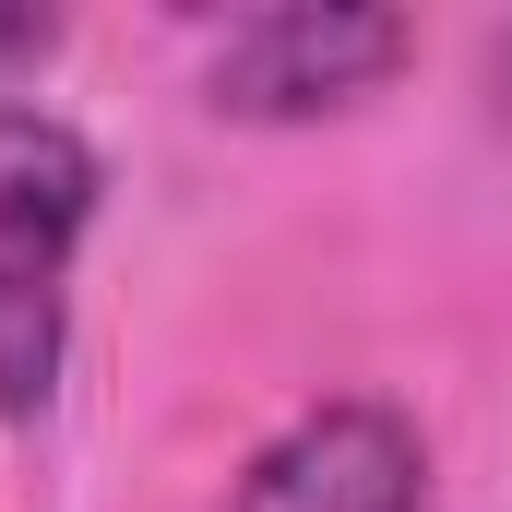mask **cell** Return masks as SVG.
I'll use <instances>...</instances> for the list:
<instances>
[{
	"instance_id": "7a4b0ae2",
	"label": "cell",
	"mask_w": 512,
	"mask_h": 512,
	"mask_svg": "<svg viewBox=\"0 0 512 512\" xmlns=\"http://www.w3.org/2000/svg\"><path fill=\"white\" fill-rule=\"evenodd\" d=\"M405 48H417L405 12L274 0V12H239V24L215 36V108H227V120H322V108H358Z\"/></svg>"
},
{
	"instance_id": "277c9868",
	"label": "cell",
	"mask_w": 512,
	"mask_h": 512,
	"mask_svg": "<svg viewBox=\"0 0 512 512\" xmlns=\"http://www.w3.org/2000/svg\"><path fill=\"white\" fill-rule=\"evenodd\" d=\"M48 36H60L48 12H0V60H48Z\"/></svg>"
},
{
	"instance_id": "6da1fadb",
	"label": "cell",
	"mask_w": 512,
	"mask_h": 512,
	"mask_svg": "<svg viewBox=\"0 0 512 512\" xmlns=\"http://www.w3.org/2000/svg\"><path fill=\"white\" fill-rule=\"evenodd\" d=\"M96 143L60 108L0 96V417H48L72 358V262L96 227Z\"/></svg>"
},
{
	"instance_id": "3957f363",
	"label": "cell",
	"mask_w": 512,
	"mask_h": 512,
	"mask_svg": "<svg viewBox=\"0 0 512 512\" xmlns=\"http://www.w3.org/2000/svg\"><path fill=\"white\" fill-rule=\"evenodd\" d=\"M215 512H429V441L382 393H334V405L286 417L227 477Z\"/></svg>"
}]
</instances>
